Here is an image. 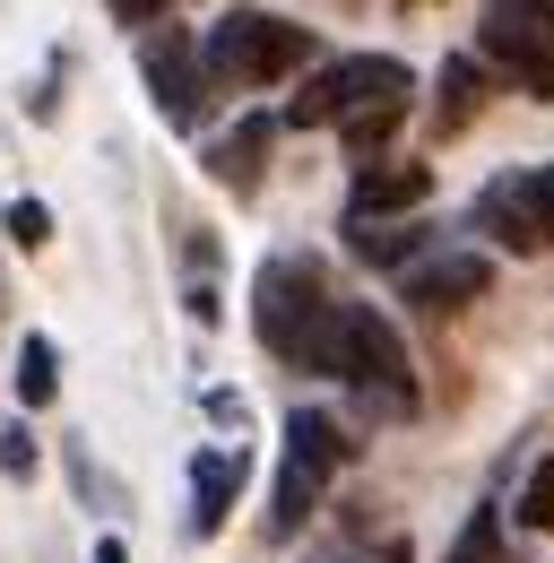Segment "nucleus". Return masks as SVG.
I'll return each mask as SVG.
<instances>
[{
  "mask_svg": "<svg viewBox=\"0 0 554 563\" xmlns=\"http://www.w3.org/2000/svg\"><path fill=\"white\" fill-rule=\"evenodd\" d=\"M303 373H330V382H346L373 417H416V364H408V339L390 330V312H373V303H330V321L303 339V355H295Z\"/></svg>",
  "mask_w": 554,
  "mask_h": 563,
  "instance_id": "1",
  "label": "nucleus"
},
{
  "mask_svg": "<svg viewBox=\"0 0 554 563\" xmlns=\"http://www.w3.org/2000/svg\"><path fill=\"white\" fill-rule=\"evenodd\" d=\"M208 87H277V78L312 70V26L277 18V9H225L200 35Z\"/></svg>",
  "mask_w": 554,
  "mask_h": 563,
  "instance_id": "2",
  "label": "nucleus"
},
{
  "mask_svg": "<svg viewBox=\"0 0 554 563\" xmlns=\"http://www.w3.org/2000/svg\"><path fill=\"white\" fill-rule=\"evenodd\" d=\"M346 460H355V442H346L339 417H321V408H295L286 417V460H277V486H269V547H295L303 529H312V511H321V494L339 477Z\"/></svg>",
  "mask_w": 554,
  "mask_h": 563,
  "instance_id": "3",
  "label": "nucleus"
},
{
  "mask_svg": "<svg viewBox=\"0 0 554 563\" xmlns=\"http://www.w3.org/2000/svg\"><path fill=\"white\" fill-rule=\"evenodd\" d=\"M416 70L408 62H390V53H339V62H312L303 70V96H286V113H277V131H321V122H339L355 104H373V96H408Z\"/></svg>",
  "mask_w": 554,
  "mask_h": 563,
  "instance_id": "4",
  "label": "nucleus"
},
{
  "mask_svg": "<svg viewBox=\"0 0 554 563\" xmlns=\"http://www.w3.org/2000/svg\"><path fill=\"white\" fill-rule=\"evenodd\" d=\"M321 321H330V286H321V269L295 261V252L261 261V278H252V330H261V347H269L277 364H295Z\"/></svg>",
  "mask_w": 554,
  "mask_h": 563,
  "instance_id": "5",
  "label": "nucleus"
},
{
  "mask_svg": "<svg viewBox=\"0 0 554 563\" xmlns=\"http://www.w3.org/2000/svg\"><path fill=\"white\" fill-rule=\"evenodd\" d=\"M477 62L511 70L538 104H554V9L546 0H494L477 26Z\"/></svg>",
  "mask_w": 554,
  "mask_h": 563,
  "instance_id": "6",
  "label": "nucleus"
},
{
  "mask_svg": "<svg viewBox=\"0 0 554 563\" xmlns=\"http://www.w3.org/2000/svg\"><path fill=\"white\" fill-rule=\"evenodd\" d=\"M138 78H147V104H156L174 131H200L208 104H217V87H208V70H200V44H191L182 26H165V35L138 44Z\"/></svg>",
  "mask_w": 554,
  "mask_h": 563,
  "instance_id": "7",
  "label": "nucleus"
},
{
  "mask_svg": "<svg viewBox=\"0 0 554 563\" xmlns=\"http://www.w3.org/2000/svg\"><path fill=\"white\" fill-rule=\"evenodd\" d=\"M485 295H494V261H485V252H433V261H408V269H399V303L433 312V321L468 312Z\"/></svg>",
  "mask_w": 554,
  "mask_h": 563,
  "instance_id": "8",
  "label": "nucleus"
},
{
  "mask_svg": "<svg viewBox=\"0 0 554 563\" xmlns=\"http://www.w3.org/2000/svg\"><path fill=\"white\" fill-rule=\"evenodd\" d=\"M424 191H433V165L373 156V165H355V183H346V225H381V217H408Z\"/></svg>",
  "mask_w": 554,
  "mask_h": 563,
  "instance_id": "9",
  "label": "nucleus"
},
{
  "mask_svg": "<svg viewBox=\"0 0 554 563\" xmlns=\"http://www.w3.org/2000/svg\"><path fill=\"white\" fill-rule=\"evenodd\" d=\"M252 477V460H243V442H208L200 460H191V538H217L225 520H234V494Z\"/></svg>",
  "mask_w": 554,
  "mask_h": 563,
  "instance_id": "10",
  "label": "nucleus"
},
{
  "mask_svg": "<svg viewBox=\"0 0 554 563\" xmlns=\"http://www.w3.org/2000/svg\"><path fill=\"white\" fill-rule=\"evenodd\" d=\"M269 147H277V122H269V113H243V122L200 156V165H208V183H225L234 200H252V191H261V174H269Z\"/></svg>",
  "mask_w": 554,
  "mask_h": 563,
  "instance_id": "11",
  "label": "nucleus"
},
{
  "mask_svg": "<svg viewBox=\"0 0 554 563\" xmlns=\"http://www.w3.org/2000/svg\"><path fill=\"white\" fill-rule=\"evenodd\" d=\"M477 104H485V62H477V53L442 62V96H433V140H459V131L477 122Z\"/></svg>",
  "mask_w": 554,
  "mask_h": 563,
  "instance_id": "12",
  "label": "nucleus"
},
{
  "mask_svg": "<svg viewBox=\"0 0 554 563\" xmlns=\"http://www.w3.org/2000/svg\"><path fill=\"white\" fill-rule=\"evenodd\" d=\"M9 382H18V417L53 408V399H62V347H53L44 330H26V339H18V373H9Z\"/></svg>",
  "mask_w": 554,
  "mask_h": 563,
  "instance_id": "13",
  "label": "nucleus"
},
{
  "mask_svg": "<svg viewBox=\"0 0 554 563\" xmlns=\"http://www.w3.org/2000/svg\"><path fill=\"white\" fill-rule=\"evenodd\" d=\"M477 234H485V243H502V252H538V234H529V209H520V183H511V174L477 191Z\"/></svg>",
  "mask_w": 554,
  "mask_h": 563,
  "instance_id": "14",
  "label": "nucleus"
},
{
  "mask_svg": "<svg viewBox=\"0 0 554 563\" xmlns=\"http://www.w3.org/2000/svg\"><path fill=\"white\" fill-rule=\"evenodd\" d=\"M399 122H408V96H373V104L339 113V131H346V156H355V165H373L381 147L399 140Z\"/></svg>",
  "mask_w": 554,
  "mask_h": 563,
  "instance_id": "15",
  "label": "nucleus"
},
{
  "mask_svg": "<svg viewBox=\"0 0 554 563\" xmlns=\"http://www.w3.org/2000/svg\"><path fill=\"white\" fill-rule=\"evenodd\" d=\"M424 243H433V225H346V252L373 269H408Z\"/></svg>",
  "mask_w": 554,
  "mask_h": 563,
  "instance_id": "16",
  "label": "nucleus"
},
{
  "mask_svg": "<svg viewBox=\"0 0 554 563\" xmlns=\"http://www.w3.org/2000/svg\"><path fill=\"white\" fill-rule=\"evenodd\" d=\"M511 183H520V209H529L538 252H554V165H529V174H511Z\"/></svg>",
  "mask_w": 554,
  "mask_h": 563,
  "instance_id": "17",
  "label": "nucleus"
},
{
  "mask_svg": "<svg viewBox=\"0 0 554 563\" xmlns=\"http://www.w3.org/2000/svg\"><path fill=\"white\" fill-rule=\"evenodd\" d=\"M0 234H9L18 252H44V243H53V209H44V200H9V209H0Z\"/></svg>",
  "mask_w": 554,
  "mask_h": 563,
  "instance_id": "18",
  "label": "nucleus"
},
{
  "mask_svg": "<svg viewBox=\"0 0 554 563\" xmlns=\"http://www.w3.org/2000/svg\"><path fill=\"white\" fill-rule=\"evenodd\" d=\"M520 529L554 538V460H538V468H529V486H520Z\"/></svg>",
  "mask_w": 554,
  "mask_h": 563,
  "instance_id": "19",
  "label": "nucleus"
},
{
  "mask_svg": "<svg viewBox=\"0 0 554 563\" xmlns=\"http://www.w3.org/2000/svg\"><path fill=\"white\" fill-rule=\"evenodd\" d=\"M494 555H502V520H494V511H477V520L459 529V547H451V563H494Z\"/></svg>",
  "mask_w": 554,
  "mask_h": 563,
  "instance_id": "20",
  "label": "nucleus"
},
{
  "mask_svg": "<svg viewBox=\"0 0 554 563\" xmlns=\"http://www.w3.org/2000/svg\"><path fill=\"white\" fill-rule=\"evenodd\" d=\"M35 460H44V451H35L26 417H9V424H0V468H9V477H35Z\"/></svg>",
  "mask_w": 554,
  "mask_h": 563,
  "instance_id": "21",
  "label": "nucleus"
},
{
  "mask_svg": "<svg viewBox=\"0 0 554 563\" xmlns=\"http://www.w3.org/2000/svg\"><path fill=\"white\" fill-rule=\"evenodd\" d=\"M104 9H113V18H122V26H156V18H165V9H174V0H104Z\"/></svg>",
  "mask_w": 554,
  "mask_h": 563,
  "instance_id": "22",
  "label": "nucleus"
},
{
  "mask_svg": "<svg viewBox=\"0 0 554 563\" xmlns=\"http://www.w3.org/2000/svg\"><path fill=\"white\" fill-rule=\"evenodd\" d=\"M96 563H131V547L122 538H96Z\"/></svg>",
  "mask_w": 554,
  "mask_h": 563,
  "instance_id": "23",
  "label": "nucleus"
},
{
  "mask_svg": "<svg viewBox=\"0 0 554 563\" xmlns=\"http://www.w3.org/2000/svg\"><path fill=\"white\" fill-rule=\"evenodd\" d=\"M355 563H408V547H381V555H355Z\"/></svg>",
  "mask_w": 554,
  "mask_h": 563,
  "instance_id": "24",
  "label": "nucleus"
}]
</instances>
